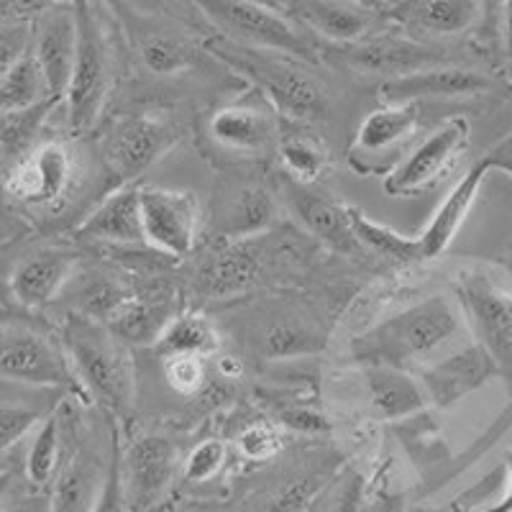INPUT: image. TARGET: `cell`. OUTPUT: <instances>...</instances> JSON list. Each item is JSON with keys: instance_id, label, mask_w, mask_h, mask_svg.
I'll use <instances>...</instances> for the list:
<instances>
[{"instance_id": "74e56055", "label": "cell", "mask_w": 512, "mask_h": 512, "mask_svg": "<svg viewBox=\"0 0 512 512\" xmlns=\"http://www.w3.org/2000/svg\"><path fill=\"white\" fill-rule=\"evenodd\" d=\"M205 377V356L198 354H167L164 359V379L169 387L180 395H195L203 390Z\"/></svg>"}, {"instance_id": "e0dca14e", "label": "cell", "mask_w": 512, "mask_h": 512, "mask_svg": "<svg viewBox=\"0 0 512 512\" xmlns=\"http://www.w3.org/2000/svg\"><path fill=\"white\" fill-rule=\"evenodd\" d=\"M77 269V254L67 249H36L21 256L8 277V290L21 308H44L62 295Z\"/></svg>"}, {"instance_id": "2e32d148", "label": "cell", "mask_w": 512, "mask_h": 512, "mask_svg": "<svg viewBox=\"0 0 512 512\" xmlns=\"http://www.w3.org/2000/svg\"><path fill=\"white\" fill-rule=\"evenodd\" d=\"M489 88H492V80L487 75L446 62L408 72V75L387 77L379 93L387 103H420V100L438 98H466V95H479Z\"/></svg>"}, {"instance_id": "7dc6e473", "label": "cell", "mask_w": 512, "mask_h": 512, "mask_svg": "<svg viewBox=\"0 0 512 512\" xmlns=\"http://www.w3.org/2000/svg\"><path fill=\"white\" fill-rule=\"evenodd\" d=\"M502 41H505V54L512 64V0H502Z\"/></svg>"}, {"instance_id": "603a6c76", "label": "cell", "mask_w": 512, "mask_h": 512, "mask_svg": "<svg viewBox=\"0 0 512 512\" xmlns=\"http://www.w3.org/2000/svg\"><path fill=\"white\" fill-rule=\"evenodd\" d=\"M262 259L244 241H223L198 267L195 285L208 297H233L256 285Z\"/></svg>"}, {"instance_id": "4dcf8cb0", "label": "cell", "mask_w": 512, "mask_h": 512, "mask_svg": "<svg viewBox=\"0 0 512 512\" xmlns=\"http://www.w3.org/2000/svg\"><path fill=\"white\" fill-rule=\"evenodd\" d=\"M346 216H349L354 236L359 239L361 246H367V249L387 256L392 262H423L418 236H405V233L395 231V228L384 226V223L374 221V218H369L364 210L354 208V205H346Z\"/></svg>"}, {"instance_id": "f6af8a7d", "label": "cell", "mask_w": 512, "mask_h": 512, "mask_svg": "<svg viewBox=\"0 0 512 512\" xmlns=\"http://www.w3.org/2000/svg\"><path fill=\"white\" fill-rule=\"evenodd\" d=\"M482 159L489 164L492 172L497 169V172H505V175L512 177V134L502 139L497 146H492Z\"/></svg>"}, {"instance_id": "f546056e", "label": "cell", "mask_w": 512, "mask_h": 512, "mask_svg": "<svg viewBox=\"0 0 512 512\" xmlns=\"http://www.w3.org/2000/svg\"><path fill=\"white\" fill-rule=\"evenodd\" d=\"M274 146H277V154H280L287 175L292 180L313 185L326 172L328 149L315 136H310L308 131L297 128V121H292V126L287 128L280 126V134H277V144Z\"/></svg>"}, {"instance_id": "ee69618b", "label": "cell", "mask_w": 512, "mask_h": 512, "mask_svg": "<svg viewBox=\"0 0 512 512\" xmlns=\"http://www.w3.org/2000/svg\"><path fill=\"white\" fill-rule=\"evenodd\" d=\"M21 231H24V223L18 218L16 205L8 195L6 180H0V246L16 239Z\"/></svg>"}, {"instance_id": "ab89813d", "label": "cell", "mask_w": 512, "mask_h": 512, "mask_svg": "<svg viewBox=\"0 0 512 512\" xmlns=\"http://www.w3.org/2000/svg\"><path fill=\"white\" fill-rule=\"evenodd\" d=\"M223 464H226V443L218 441V438H208V441L192 448V454L187 456V482H208L221 472Z\"/></svg>"}, {"instance_id": "816d5d0a", "label": "cell", "mask_w": 512, "mask_h": 512, "mask_svg": "<svg viewBox=\"0 0 512 512\" xmlns=\"http://www.w3.org/2000/svg\"><path fill=\"white\" fill-rule=\"evenodd\" d=\"M367 3H372V6H392L397 0H367Z\"/></svg>"}, {"instance_id": "277c9868", "label": "cell", "mask_w": 512, "mask_h": 512, "mask_svg": "<svg viewBox=\"0 0 512 512\" xmlns=\"http://www.w3.org/2000/svg\"><path fill=\"white\" fill-rule=\"evenodd\" d=\"M77 21V52L72 80L67 88V116L75 134L95 126L111 90V59L88 0H72Z\"/></svg>"}, {"instance_id": "7c38bea8", "label": "cell", "mask_w": 512, "mask_h": 512, "mask_svg": "<svg viewBox=\"0 0 512 512\" xmlns=\"http://www.w3.org/2000/svg\"><path fill=\"white\" fill-rule=\"evenodd\" d=\"M272 192L256 182H223L213 195L210 228L221 241H246L274 223Z\"/></svg>"}, {"instance_id": "ffe728a7", "label": "cell", "mask_w": 512, "mask_h": 512, "mask_svg": "<svg viewBox=\"0 0 512 512\" xmlns=\"http://www.w3.org/2000/svg\"><path fill=\"white\" fill-rule=\"evenodd\" d=\"M489 172H492L489 164L484 162V159H479V162L456 182L454 190L446 195V200L438 205V210L433 213L428 226H425L423 233L418 236L423 262L438 259V256H443L451 249V244H454L456 236H459L461 226L466 223V216L472 213L474 203H477V195L479 190H482Z\"/></svg>"}, {"instance_id": "60d3db41", "label": "cell", "mask_w": 512, "mask_h": 512, "mask_svg": "<svg viewBox=\"0 0 512 512\" xmlns=\"http://www.w3.org/2000/svg\"><path fill=\"white\" fill-rule=\"evenodd\" d=\"M239 448L246 459L267 461L282 448L280 433L272 425H251L239 436Z\"/></svg>"}, {"instance_id": "3957f363", "label": "cell", "mask_w": 512, "mask_h": 512, "mask_svg": "<svg viewBox=\"0 0 512 512\" xmlns=\"http://www.w3.org/2000/svg\"><path fill=\"white\" fill-rule=\"evenodd\" d=\"M459 326V313L451 300L443 295H431L423 303L410 305L356 336L351 344V356L364 367L387 364V367L405 369L446 344L459 331Z\"/></svg>"}, {"instance_id": "52a82bcc", "label": "cell", "mask_w": 512, "mask_h": 512, "mask_svg": "<svg viewBox=\"0 0 512 512\" xmlns=\"http://www.w3.org/2000/svg\"><path fill=\"white\" fill-rule=\"evenodd\" d=\"M75 180L77 159L70 146L64 141H44L21 154L6 177V190L16 208L49 213L67 200Z\"/></svg>"}, {"instance_id": "7a4b0ae2", "label": "cell", "mask_w": 512, "mask_h": 512, "mask_svg": "<svg viewBox=\"0 0 512 512\" xmlns=\"http://www.w3.org/2000/svg\"><path fill=\"white\" fill-rule=\"evenodd\" d=\"M75 379L100 405L123 415L134 400V367L121 338L103 320L67 313L59 331Z\"/></svg>"}, {"instance_id": "30bf717a", "label": "cell", "mask_w": 512, "mask_h": 512, "mask_svg": "<svg viewBox=\"0 0 512 512\" xmlns=\"http://www.w3.org/2000/svg\"><path fill=\"white\" fill-rule=\"evenodd\" d=\"M144 244L172 259H185L195 249L200 231L198 198L187 190L139 187Z\"/></svg>"}, {"instance_id": "b9f144b4", "label": "cell", "mask_w": 512, "mask_h": 512, "mask_svg": "<svg viewBox=\"0 0 512 512\" xmlns=\"http://www.w3.org/2000/svg\"><path fill=\"white\" fill-rule=\"evenodd\" d=\"M34 44L29 24H8L0 29V77L11 70Z\"/></svg>"}, {"instance_id": "5b68a950", "label": "cell", "mask_w": 512, "mask_h": 512, "mask_svg": "<svg viewBox=\"0 0 512 512\" xmlns=\"http://www.w3.org/2000/svg\"><path fill=\"white\" fill-rule=\"evenodd\" d=\"M456 290L477 344L495 359L500 374L512 377V282L484 267H472L459 272Z\"/></svg>"}, {"instance_id": "6da1fadb", "label": "cell", "mask_w": 512, "mask_h": 512, "mask_svg": "<svg viewBox=\"0 0 512 512\" xmlns=\"http://www.w3.org/2000/svg\"><path fill=\"white\" fill-rule=\"evenodd\" d=\"M208 49L231 70L244 75L256 93H262L277 108V113L290 121H308L326 113V88L308 70L305 64L308 59L277 49L244 47L223 36L208 41Z\"/></svg>"}, {"instance_id": "cb8c5ba5", "label": "cell", "mask_w": 512, "mask_h": 512, "mask_svg": "<svg viewBox=\"0 0 512 512\" xmlns=\"http://www.w3.org/2000/svg\"><path fill=\"white\" fill-rule=\"evenodd\" d=\"M75 236L82 241H108V244H144V226H141L139 187L121 185L111 192L90 216L75 228Z\"/></svg>"}, {"instance_id": "9c48e42d", "label": "cell", "mask_w": 512, "mask_h": 512, "mask_svg": "<svg viewBox=\"0 0 512 512\" xmlns=\"http://www.w3.org/2000/svg\"><path fill=\"white\" fill-rule=\"evenodd\" d=\"M177 128L164 118L136 113L123 116L108 128L103 139V157L121 185L139 180L177 144Z\"/></svg>"}, {"instance_id": "f907efd6", "label": "cell", "mask_w": 512, "mask_h": 512, "mask_svg": "<svg viewBox=\"0 0 512 512\" xmlns=\"http://www.w3.org/2000/svg\"><path fill=\"white\" fill-rule=\"evenodd\" d=\"M11 484H13V472L3 469V472H0V500H3V497L8 495V489H11Z\"/></svg>"}, {"instance_id": "5bb4252c", "label": "cell", "mask_w": 512, "mask_h": 512, "mask_svg": "<svg viewBox=\"0 0 512 512\" xmlns=\"http://www.w3.org/2000/svg\"><path fill=\"white\" fill-rule=\"evenodd\" d=\"M497 374H500V369H497L495 359L487 354L482 344H474L464 351H456L438 364L423 367L418 377L428 402H433L436 408L448 410L454 408L459 400H464L466 395L484 387Z\"/></svg>"}, {"instance_id": "ba28073f", "label": "cell", "mask_w": 512, "mask_h": 512, "mask_svg": "<svg viewBox=\"0 0 512 512\" xmlns=\"http://www.w3.org/2000/svg\"><path fill=\"white\" fill-rule=\"evenodd\" d=\"M0 379L31 387H64L75 379L62 341L31 326L0 328Z\"/></svg>"}, {"instance_id": "7402d4cb", "label": "cell", "mask_w": 512, "mask_h": 512, "mask_svg": "<svg viewBox=\"0 0 512 512\" xmlns=\"http://www.w3.org/2000/svg\"><path fill=\"white\" fill-rule=\"evenodd\" d=\"M177 448L164 436H139L126 451L128 495L136 505L146 507L162 497L175 477Z\"/></svg>"}, {"instance_id": "d6986e66", "label": "cell", "mask_w": 512, "mask_h": 512, "mask_svg": "<svg viewBox=\"0 0 512 512\" xmlns=\"http://www.w3.org/2000/svg\"><path fill=\"white\" fill-rule=\"evenodd\" d=\"M482 0H397L390 18L413 39H451L474 29Z\"/></svg>"}, {"instance_id": "c3c4849f", "label": "cell", "mask_w": 512, "mask_h": 512, "mask_svg": "<svg viewBox=\"0 0 512 512\" xmlns=\"http://www.w3.org/2000/svg\"><path fill=\"white\" fill-rule=\"evenodd\" d=\"M218 372L226 379H236L241 374V364L233 359V356H221V359H218Z\"/></svg>"}, {"instance_id": "bcb514c9", "label": "cell", "mask_w": 512, "mask_h": 512, "mask_svg": "<svg viewBox=\"0 0 512 512\" xmlns=\"http://www.w3.org/2000/svg\"><path fill=\"white\" fill-rule=\"evenodd\" d=\"M52 6V0H6L11 16H29V13H44Z\"/></svg>"}, {"instance_id": "4fadbf2b", "label": "cell", "mask_w": 512, "mask_h": 512, "mask_svg": "<svg viewBox=\"0 0 512 512\" xmlns=\"http://www.w3.org/2000/svg\"><path fill=\"white\" fill-rule=\"evenodd\" d=\"M274 113L277 108L259 93L256 98L218 108L210 116L208 134L231 152L262 154L269 146L277 144V134H280V121Z\"/></svg>"}, {"instance_id": "836d02e7", "label": "cell", "mask_w": 512, "mask_h": 512, "mask_svg": "<svg viewBox=\"0 0 512 512\" xmlns=\"http://www.w3.org/2000/svg\"><path fill=\"white\" fill-rule=\"evenodd\" d=\"M159 351L167 354H198L210 356L218 349V333L208 318L195 313H177L162 338L157 341Z\"/></svg>"}, {"instance_id": "681fc988", "label": "cell", "mask_w": 512, "mask_h": 512, "mask_svg": "<svg viewBox=\"0 0 512 512\" xmlns=\"http://www.w3.org/2000/svg\"><path fill=\"white\" fill-rule=\"evenodd\" d=\"M502 472L507 474V482H510V492H507V497L505 500L500 502V505L495 507V510H502V512H510L512 510V454L507 456V461H505V466H502Z\"/></svg>"}, {"instance_id": "9a60e30c", "label": "cell", "mask_w": 512, "mask_h": 512, "mask_svg": "<svg viewBox=\"0 0 512 512\" xmlns=\"http://www.w3.org/2000/svg\"><path fill=\"white\" fill-rule=\"evenodd\" d=\"M336 59L341 64H349L354 70L367 72V75L397 77L408 72L425 70L446 64V57L436 49L423 47L418 39H405V36H379V39H361L354 44H341L336 49Z\"/></svg>"}, {"instance_id": "8fae6325", "label": "cell", "mask_w": 512, "mask_h": 512, "mask_svg": "<svg viewBox=\"0 0 512 512\" xmlns=\"http://www.w3.org/2000/svg\"><path fill=\"white\" fill-rule=\"evenodd\" d=\"M469 136L472 128L464 116L446 118L384 177V192L392 198H413L415 192L428 190L464 152Z\"/></svg>"}, {"instance_id": "8992f818", "label": "cell", "mask_w": 512, "mask_h": 512, "mask_svg": "<svg viewBox=\"0 0 512 512\" xmlns=\"http://www.w3.org/2000/svg\"><path fill=\"white\" fill-rule=\"evenodd\" d=\"M210 24L221 29L223 39L244 47L277 49L295 57L313 59V49L305 36L282 13L256 3V0H192Z\"/></svg>"}, {"instance_id": "ac0fdd59", "label": "cell", "mask_w": 512, "mask_h": 512, "mask_svg": "<svg viewBox=\"0 0 512 512\" xmlns=\"http://www.w3.org/2000/svg\"><path fill=\"white\" fill-rule=\"evenodd\" d=\"M31 52L44 72L52 98L64 100L67 88H70L77 52L75 6H57L44 11L39 26H36Z\"/></svg>"}, {"instance_id": "f1b7e54d", "label": "cell", "mask_w": 512, "mask_h": 512, "mask_svg": "<svg viewBox=\"0 0 512 512\" xmlns=\"http://www.w3.org/2000/svg\"><path fill=\"white\" fill-rule=\"evenodd\" d=\"M367 395L374 413L382 420H402L423 413L428 405L423 384L415 382L405 369L387 364H367Z\"/></svg>"}, {"instance_id": "8d00e7d4", "label": "cell", "mask_w": 512, "mask_h": 512, "mask_svg": "<svg viewBox=\"0 0 512 512\" xmlns=\"http://www.w3.org/2000/svg\"><path fill=\"white\" fill-rule=\"evenodd\" d=\"M39 420H44V410L26 405V402H0V454L16 446L26 433H31Z\"/></svg>"}, {"instance_id": "1f68e13d", "label": "cell", "mask_w": 512, "mask_h": 512, "mask_svg": "<svg viewBox=\"0 0 512 512\" xmlns=\"http://www.w3.org/2000/svg\"><path fill=\"white\" fill-rule=\"evenodd\" d=\"M47 100L57 98H52V93H49L44 72H41L34 52L29 49L6 75L0 77V113L26 111V108H34V105L47 103Z\"/></svg>"}, {"instance_id": "83f0119b", "label": "cell", "mask_w": 512, "mask_h": 512, "mask_svg": "<svg viewBox=\"0 0 512 512\" xmlns=\"http://www.w3.org/2000/svg\"><path fill=\"white\" fill-rule=\"evenodd\" d=\"M420 103H390L369 113L356 128L351 159H372L392 152L418 131Z\"/></svg>"}, {"instance_id": "44dd1931", "label": "cell", "mask_w": 512, "mask_h": 512, "mask_svg": "<svg viewBox=\"0 0 512 512\" xmlns=\"http://www.w3.org/2000/svg\"><path fill=\"white\" fill-rule=\"evenodd\" d=\"M282 192H285L295 218L303 223V228L310 236L328 244L331 249L346 251V254H354L359 249L361 244L354 236L349 216H346V205H338L333 200L323 198V195L310 190V185L292 180V177L285 182Z\"/></svg>"}, {"instance_id": "d590c367", "label": "cell", "mask_w": 512, "mask_h": 512, "mask_svg": "<svg viewBox=\"0 0 512 512\" xmlns=\"http://www.w3.org/2000/svg\"><path fill=\"white\" fill-rule=\"evenodd\" d=\"M59 100H47V103L26 108V111H11L0 113V149L6 152H26L39 134L44 118L52 113V108Z\"/></svg>"}, {"instance_id": "4316f807", "label": "cell", "mask_w": 512, "mask_h": 512, "mask_svg": "<svg viewBox=\"0 0 512 512\" xmlns=\"http://www.w3.org/2000/svg\"><path fill=\"white\" fill-rule=\"evenodd\" d=\"M59 297H64L70 313L111 323L118 310L134 297V292L103 269H75Z\"/></svg>"}, {"instance_id": "d6a6232c", "label": "cell", "mask_w": 512, "mask_h": 512, "mask_svg": "<svg viewBox=\"0 0 512 512\" xmlns=\"http://www.w3.org/2000/svg\"><path fill=\"white\" fill-rule=\"evenodd\" d=\"M141 62L152 75H177L198 62L200 49L185 39L182 34H169V31H154L144 36L139 47Z\"/></svg>"}, {"instance_id": "484cf974", "label": "cell", "mask_w": 512, "mask_h": 512, "mask_svg": "<svg viewBox=\"0 0 512 512\" xmlns=\"http://www.w3.org/2000/svg\"><path fill=\"white\" fill-rule=\"evenodd\" d=\"M180 313V300L172 290L141 292L128 300L116 318L108 323L126 346H152L162 338L164 328Z\"/></svg>"}, {"instance_id": "f35d334b", "label": "cell", "mask_w": 512, "mask_h": 512, "mask_svg": "<svg viewBox=\"0 0 512 512\" xmlns=\"http://www.w3.org/2000/svg\"><path fill=\"white\" fill-rule=\"evenodd\" d=\"M90 472L82 464L70 466L62 477L57 479L52 495L54 510H85L90 502Z\"/></svg>"}, {"instance_id": "d4e9b609", "label": "cell", "mask_w": 512, "mask_h": 512, "mask_svg": "<svg viewBox=\"0 0 512 512\" xmlns=\"http://www.w3.org/2000/svg\"><path fill=\"white\" fill-rule=\"evenodd\" d=\"M297 18L333 44H354L367 39L377 26V13L361 0H297Z\"/></svg>"}, {"instance_id": "7bdbcfd3", "label": "cell", "mask_w": 512, "mask_h": 512, "mask_svg": "<svg viewBox=\"0 0 512 512\" xmlns=\"http://www.w3.org/2000/svg\"><path fill=\"white\" fill-rule=\"evenodd\" d=\"M310 341L313 338L305 331H297V328L290 326H277L267 333L264 338V351L267 356L277 359V356H295L310 351Z\"/></svg>"}, {"instance_id": "e575fe53", "label": "cell", "mask_w": 512, "mask_h": 512, "mask_svg": "<svg viewBox=\"0 0 512 512\" xmlns=\"http://www.w3.org/2000/svg\"><path fill=\"white\" fill-rule=\"evenodd\" d=\"M59 461H62V423H59V415H49L41 420L26 454V479L31 487H49L57 477Z\"/></svg>"}]
</instances>
